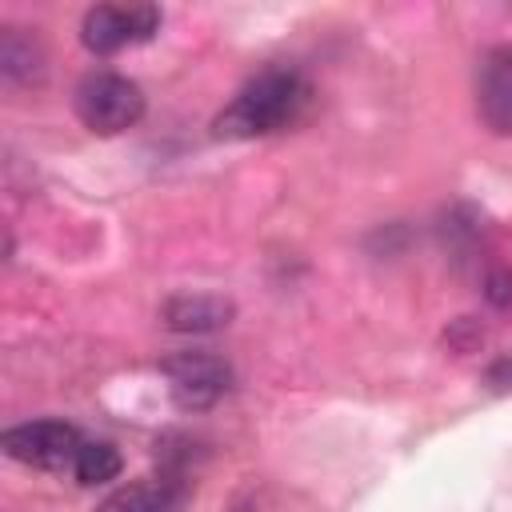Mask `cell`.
<instances>
[{
	"instance_id": "cell-1",
	"label": "cell",
	"mask_w": 512,
	"mask_h": 512,
	"mask_svg": "<svg viewBox=\"0 0 512 512\" xmlns=\"http://www.w3.org/2000/svg\"><path fill=\"white\" fill-rule=\"evenodd\" d=\"M308 88L296 72L288 68H268L256 80H248L232 104L216 116V136L224 140H248V136H264L276 132L284 124L296 120V112L304 108Z\"/></svg>"
},
{
	"instance_id": "cell-2",
	"label": "cell",
	"mask_w": 512,
	"mask_h": 512,
	"mask_svg": "<svg viewBox=\"0 0 512 512\" xmlns=\"http://www.w3.org/2000/svg\"><path fill=\"white\" fill-rule=\"evenodd\" d=\"M76 116L100 136H116L144 116V92L120 72H92L76 84Z\"/></svg>"
},
{
	"instance_id": "cell-3",
	"label": "cell",
	"mask_w": 512,
	"mask_h": 512,
	"mask_svg": "<svg viewBox=\"0 0 512 512\" xmlns=\"http://www.w3.org/2000/svg\"><path fill=\"white\" fill-rule=\"evenodd\" d=\"M160 28V12L152 4H100L84 12L80 40L88 52H116L148 40Z\"/></svg>"
},
{
	"instance_id": "cell-4",
	"label": "cell",
	"mask_w": 512,
	"mask_h": 512,
	"mask_svg": "<svg viewBox=\"0 0 512 512\" xmlns=\"http://www.w3.org/2000/svg\"><path fill=\"white\" fill-rule=\"evenodd\" d=\"M80 444H84L80 432L64 420H28V424H12L4 432V452L20 464H36V468H72Z\"/></svg>"
},
{
	"instance_id": "cell-5",
	"label": "cell",
	"mask_w": 512,
	"mask_h": 512,
	"mask_svg": "<svg viewBox=\"0 0 512 512\" xmlns=\"http://www.w3.org/2000/svg\"><path fill=\"white\" fill-rule=\"evenodd\" d=\"M164 376H168L172 400L192 412L216 404L232 384V368L212 352H180V356L164 360Z\"/></svg>"
},
{
	"instance_id": "cell-6",
	"label": "cell",
	"mask_w": 512,
	"mask_h": 512,
	"mask_svg": "<svg viewBox=\"0 0 512 512\" xmlns=\"http://www.w3.org/2000/svg\"><path fill=\"white\" fill-rule=\"evenodd\" d=\"M476 108L496 136H512V48H492L476 76Z\"/></svg>"
},
{
	"instance_id": "cell-7",
	"label": "cell",
	"mask_w": 512,
	"mask_h": 512,
	"mask_svg": "<svg viewBox=\"0 0 512 512\" xmlns=\"http://www.w3.org/2000/svg\"><path fill=\"white\" fill-rule=\"evenodd\" d=\"M232 316V304L220 296H172L164 304V324L172 332H216Z\"/></svg>"
},
{
	"instance_id": "cell-8",
	"label": "cell",
	"mask_w": 512,
	"mask_h": 512,
	"mask_svg": "<svg viewBox=\"0 0 512 512\" xmlns=\"http://www.w3.org/2000/svg\"><path fill=\"white\" fill-rule=\"evenodd\" d=\"M0 72L8 80H16V84L40 80L44 76V48H40V40L32 32L8 24L4 36H0Z\"/></svg>"
},
{
	"instance_id": "cell-9",
	"label": "cell",
	"mask_w": 512,
	"mask_h": 512,
	"mask_svg": "<svg viewBox=\"0 0 512 512\" xmlns=\"http://www.w3.org/2000/svg\"><path fill=\"white\" fill-rule=\"evenodd\" d=\"M72 476L80 484H88V488L108 484V480L120 476V452L112 444H104V440H84L76 460H72Z\"/></svg>"
},
{
	"instance_id": "cell-10",
	"label": "cell",
	"mask_w": 512,
	"mask_h": 512,
	"mask_svg": "<svg viewBox=\"0 0 512 512\" xmlns=\"http://www.w3.org/2000/svg\"><path fill=\"white\" fill-rule=\"evenodd\" d=\"M168 504H172L168 484L140 480V484H128V488H116L96 512H168Z\"/></svg>"
},
{
	"instance_id": "cell-11",
	"label": "cell",
	"mask_w": 512,
	"mask_h": 512,
	"mask_svg": "<svg viewBox=\"0 0 512 512\" xmlns=\"http://www.w3.org/2000/svg\"><path fill=\"white\" fill-rule=\"evenodd\" d=\"M488 296H492L500 308H508V304H512V276H508V272L492 276V280H488Z\"/></svg>"
}]
</instances>
